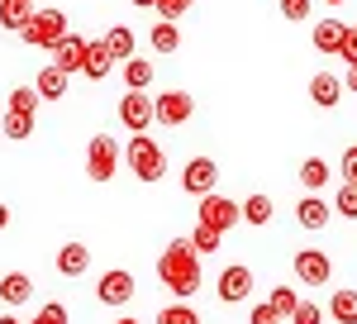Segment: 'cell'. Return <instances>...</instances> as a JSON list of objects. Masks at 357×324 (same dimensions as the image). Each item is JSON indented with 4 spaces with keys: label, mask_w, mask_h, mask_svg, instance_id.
Returning a JSON list of instances; mask_svg holds the SVG:
<instances>
[{
    "label": "cell",
    "mask_w": 357,
    "mask_h": 324,
    "mask_svg": "<svg viewBox=\"0 0 357 324\" xmlns=\"http://www.w3.org/2000/svg\"><path fill=\"white\" fill-rule=\"evenodd\" d=\"M158 277H162V286L176 300H191L195 291H200V253H195V243L191 239L167 243L162 258H158Z\"/></svg>",
    "instance_id": "obj_1"
},
{
    "label": "cell",
    "mask_w": 357,
    "mask_h": 324,
    "mask_svg": "<svg viewBox=\"0 0 357 324\" xmlns=\"http://www.w3.org/2000/svg\"><path fill=\"white\" fill-rule=\"evenodd\" d=\"M67 34H72V29H67V15L53 10V5H48V10H33V15H29V24L20 29V38H24L29 48H43V53H53Z\"/></svg>",
    "instance_id": "obj_2"
},
{
    "label": "cell",
    "mask_w": 357,
    "mask_h": 324,
    "mask_svg": "<svg viewBox=\"0 0 357 324\" xmlns=\"http://www.w3.org/2000/svg\"><path fill=\"white\" fill-rule=\"evenodd\" d=\"M124 162H129V172H134L138 182H148V186L167 177V153H162V148H158V143H153L148 134H134V138H129V148H124Z\"/></svg>",
    "instance_id": "obj_3"
},
{
    "label": "cell",
    "mask_w": 357,
    "mask_h": 324,
    "mask_svg": "<svg viewBox=\"0 0 357 324\" xmlns=\"http://www.w3.org/2000/svg\"><path fill=\"white\" fill-rule=\"evenodd\" d=\"M119 162H124V153H119V143H114L110 134H96L86 143V177H91V182H110Z\"/></svg>",
    "instance_id": "obj_4"
},
{
    "label": "cell",
    "mask_w": 357,
    "mask_h": 324,
    "mask_svg": "<svg viewBox=\"0 0 357 324\" xmlns=\"http://www.w3.org/2000/svg\"><path fill=\"white\" fill-rule=\"evenodd\" d=\"M195 224H210V229H220L229 234L234 224H243V210H238V200H229L220 191H210V196H200V219Z\"/></svg>",
    "instance_id": "obj_5"
},
{
    "label": "cell",
    "mask_w": 357,
    "mask_h": 324,
    "mask_svg": "<svg viewBox=\"0 0 357 324\" xmlns=\"http://www.w3.org/2000/svg\"><path fill=\"white\" fill-rule=\"evenodd\" d=\"M181 191L186 196H210V191H220V162L215 158H191L186 167H181Z\"/></svg>",
    "instance_id": "obj_6"
},
{
    "label": "cell",
    "mask_w": 357,
    "mask_h": 324,
    "mask_svg": "<svg viewBox=\"0 0 357 324\" xmlns=\"http://www.w3.org/2000/svg\"><path fill=\"white\" fill-rule=\"evenodd\" d=\"M119 124H124L129 134H148V129H153V96H148V91H129V96L119 101Z\"/></svg>",
    "instance_id": "obj_7"
},
{
    "label": "cell",
    "mask_w": 357,
    "mask_h": 324,
    "mask_svg": "<svg viewBox=\"0 0 357 324\" xmlns=\"http://www.w3.org/2000/svg\"><path fill=\"white\" fill-rule=\"evenodd\" d=\"M195 101L186 91H162L158 101H153V124H167V129H176V124H186L191 119Z\"/></svg>",
    "instance_id": "obj_8"
},
{
    "label": "cell",
    "mask_w": 357,
    "mask_h": 324,
    "mask_svg": "<svg viewBox=\"0 0 357 324\" xmlns=\"http://www.w3.org/2000/svg\"><path fill=\"white\" fill-rule=\"evenodd\" d=\"M291 267H296V277H301L305 286H329V277H333L329 253H319V248H301Z\"/></svg>",
    "instance_id": "obj_9"
},
{
    "label": "cell",
    "mask_w": 357,
    "mask_h": 324,
    "mask_svg": "<svg viewBox=\"0 0 357 324\" xmlns=\"http://www.w3.org/2000/svg\"><path fill=\"white\" fill-rule=\"evenodd\" d=\"M220 291L215 296L224 300V305H238V300H248V291H252V267H243V263H234V267L220 272V281H215Z\"/></svg>",
    "instance_id": "obj_10"
},
{
    "label": "cell",
    "mask_w": 357,
    "mask_h": 324,
    "mask_svg": "<svg viewBox=\"0 0 357 324\" xmlns=\"http://www.w3.org/2000/svg\"><path fill=\"white\" fill-rule=\"evenodd\" d=\"M96 296L105 300V305H129V300H134V272L110 267L100 281H96Z\"/></svg>",
    "instance_id": "obj_11"
},
{
    "label": "cell",
    "mask_w": 357,
    "mask_h": 324,
    "mask_svg": "<svg viewBox=\"0 0 357 324\" xmlns=\"http://www.w3.org/2000/svg\"><path fill=\"white\" fill-rule=\"evenodd\" d=\"M86 267H91V248H86V243H62V248H57V272H62V277H67V281H77V277H86Z\"/></svg>",
    "instance_id": "obj_12"
},
{
    "label": "cell",
    "mask_w": 357,
    "mask_h": 324,
    "mask_svg": "<svg viewBox=\"0 0 357 324\" xmlns=\"http://www.w3.org/2000/svg\"><path fill=\"white\" fill-rule=\"evenodd\" d=\"M310 101L319 110H333L343 101V77H333V72H314L310 77Z\"/></svg>",
    "instance_id": "obj_13"
},
{
    "label": "cell",
    "mask_w": 357,
    "mask_h": 324,
    "mask_svg": "<svg viewBox=\"0 0 357 324\" xmlns=\"http://www.w3.org/2000/svg\"><path fill=\"white\" fill-rule=\"evenodd\" d=\"M82 62H86V38L82 34H67L53 48V67H62V72L72 77V72H82Z\"/></svg>",
    "instance_id": "obj_14"
},
{
    "label": "cell",
    "mask_w": 357,
    "mask_h": 324,
    "mask_svg": "<svg viewBox=\"0 0 357 324\" xmlns=\"http://www.w3.org/2000/svg\"><path fill=\"white\" fill-rule=\"evenodd\" d=\"M29 296H33V277L29 272H5L0 277V300L5 305H24Z\"/></svg>",
    "instance_id": "obj_15"
},
{
    "label": "cell",
    "mask_w": 357,
    "mask_h": 324,
    "mask_svg": "<svg viewBox=\"0 0 357 324\" xmlns=\"http://www.w3.org/2000/svg\"><path fill=\"white\" fill-rule=\"evenodd\" d=\"M82 72L91 81H105L114 72V57H110V48H105V38L100 43H86V62H82Z\"/></svg>",
    "instance_id": "obj_16"
},
{
    "label": "cell",
    "mask_w": 357,
    "mask_h": 324,
    "mask_svg": "<svg viewBox=\"0 0 357 324\" xmlns=\"http://www.w3.org/2000/svg\"><path fill=\"white\" fill-rule=\"evenodd\" d=\"M329 215H333V210L319 200V196H314V191H310V196H301V205H296L301 229H324V224H329Z\"/></svg>",
    "instance_id": "obj_17"
},
{
    "label": "cell",
    "mask_w": 357,
    "mask_h": 324,
    "mask_svg": "<svg viewBox=\"0 0 357 324\" xmlns=\"http://www.w3.org/2000/svg\"><path fill=\"white\" fill-rule=\"evenodd\" d=\"M310 43H314V53H338V43H343V24H338V20H319V24L310 29Z\"/></svg>",
    "instance_id": "obj_18"
},
{
    "label": "cell",
    "mask_w": 357,
    "mask_h": 324,
    "mask_svg": "<svg viewBox=\"0 0 357 324\" xmlns=\"http://www.w3.org/2000/svg\"><path fill=\"white\" fill-rule=\"evenodd\" d=\"M124 86L129 91H148L153 86V57H124Z\"/></svg>",
    "instance_id": "obj_19"
},
{
    "label": "cell",
    "mask_w": 357,
    "mask_h": 324,
    "mask_svg": "<svg viewBox=\"0 0 357 324\" xmlns=\"http://www.w3.org/2000/svg\"><path fill=\"white\" fill-rule=\"evenodd\" d=\"M29 15H33V0H0V29L20 34L29 24Z\"/></svg>",
    "instance_id": "obj_20"
},
{
    "label": "cell",
    "mask_w": 357,
    "mask_h": 324,
    "mask_svg": "<svg viewBox=\"0 0 357 324\" xmlns=\"http://www.w3.org/2000/svg\"><path fill=\"white\" fill-rule=\"evenodd\" d=\"M38 96H43V101H62V96H67V72L48 62V67L38 72Z\"/></svg>",
    "instance_id": "obj_21"
},
{
    "label": "cell",
    "mask_w": 357,
    "mask_h": 324,
    "mask_svg": "<svg viewBox=\"0 0 357 324\" xmlns=\"http://www.w3.org/2000/svg\"><path fill=\"white\" fill-rule=\"evenodd\" d=\"M153 53H176L181 48V29H176V20H162V24H153Z\"/></svg>",
    "instance_id": "obj_22"
},
{
    "label": "cell",
    "mask_w": 357,
    "mask_h": 324,
    "mask_svg": "<svg viewBox=\"0 0 357 324\" xmlns=\"http://www.w3.org/2000/svg\"><path fill=\"white\" fill-rule=\"evenodd\" d=\"M105 48H110V57H114V62L134 57V29H129V24H114L110 34H105Z\"/></svg>",
    "instance_id": "obj_23"
},
{
    "label": "cell",
    "mask_w": 357,
    "mask_h": 324,
    "mask_svg": "<svg viewBox=\"0 0 357 324\" xmlns=\"http://www.w3.org/2000/svg\"><path fill=\"white\" fill-rule=\"evenodd\" d=\"M0 129H5V138H33V115L5 110V115H0Z\"/></svg>",
    "instance_id": "obj_24"
},
{
    "label": "cell",
    "mask_w": 357,
    "mask_h": 324,
    "mask_svg": "<svg viewBox=\"0 0 357 324\" xmlns=\"http://www.w3.org/2000/svg\"><path fill=\"white\" fill-rule=\"evenodd\" d=\"M238 210H243V224H252V229H267V219H272V200H267V196H248Z\"/></svg>",
    "instance_id": "obj_25"
},
{
    "label": "cell",
    "mask_w": 357,
    "mask_h": 324,
    "mask_svg": "<svg viewBox=\"0 0 357 324\" xmlns=\"http://www.w3.org/2000/svg\"><path fill=\"white\" fill-rule=\"evenodd\" d=\"M329 315L338 324H357V291H333L329 296Z\"/></svg>",
    "instance_id": "obj_26"
},
{
    "label": "cell",
    "mask_w": 357,
    "mask_h": 324,
    "mask_svg": "<svg viewBox=\"0 0 357 324\" xmlns=\"http://www.w3.org/2000/svg\"><path fill=\"white\" fill-rule=\"evenodd\" d=\"M301 182H305V191L329 186V162H324V158H305L301 162Z\"/></svg>",
    "instance_id": "obj_27"
},
{
    "label": "cell",
    "mask_w": 357,
    "mask_h": 324,
    "mask_svg": "<svg viewBox=\"0 0 357 324\" xmlns=\"http://www.w3.org/2000/svg\"><path fill=\"white\" fill-rule=\"evenodd\" d=\"M38 86H15L10 91V110H24V115H38Z\"/></svg>",
    "instance_id": "obj_28"
},
{
    "label": "cell",
    "mask_w": 357,
    "mask_h": 324,
    "mask_svg": "<svg viewBox=\"0 0 357 324\" xmlns=\"http://www.w3.org/2000/svg\"><path fill=\"white\" fill-rule=\"evenodd\" d=\"M158 324H200V315H195L186 300H176V305H167V310H158Z\"/></svg>",
    "instance_id": "obj_29"
},
{
    "label": "cell",
    "mask_w": 357,
    "mask_h": 324,
    "mask_svg": "<svg viewBox=\"0 0 357 324\" xmlns=\"http://www.w3.org/2000/svg\"><path fill=\"white\" fill-rule=\"evenodd\" d=\"M191 243H195V253H215V248L224 243V234H220V229H210V224H195Z\"/></svg>",
    "instance_id": "obj_30"
},
{
    "label": "cell",
    "mask_w": 357,
    "mask_h": 324,
    "mask_svg": "<svg viewBox=\"0 0 357 324\" xmlns=\"http://www.w3.org/2000/svg\"><path fill=\"white\" fill-rule=\"evenodd\" d=\"M296 291H291V286H272V296H267V305H272L276 315H281V320H291V310H296Z\"/></svg>",
    "instance_id": "obj_31"
},
{
    "label": "cell",
    "mask_w": 357,
    "mask_h": 324,
    "mask_svg": "<svg viewBox=\"0 0 357 324\" xmlns=\"http://www.w3.org/2000/svg\"><path fill=\"white\" fill-rule=\"evenodd\" d=\"M333 210H338L343 219H357V186H353V182H343V186H338V196H333Z\"/></svg>",
    "instance_id": "obj_32"
},
{
    "label": "cell",
    "mask_w": 357,
    "mask_h": 324,
    "mask_svg": "<svg viewBox=\"0 0 357 324\" xmlns=\"http://www.w3.org/2000/svg\"><path fill=\"white\" fill-rule=\"evenodd\" d=\"M291 324H324V310H319L314 300H296V310H291Z\"/></svg>",
    "instance_id": "obj_33"
},
{
    "label": "cell",
    "mask_w": 357,
    "mask_h": 324,
    "mask_svg": "<svg viewBox=\"0 0 357 324\" xmlns=\"http://www.w3.org/2000/svg\"><path fill=\"white\" fill-rule=\"evenodd\" d=\"M29 324H67V305L48 300V305H38V315H33Z\"/></svg>",
    "instance_id": "obj_34"
},
{
    "label": "cell",
    "mask_w": 357,
    "mask_h": 324,
    "mask_svg": "<svg viewBox=\"0 0 357 324\" xmlns=\"http://www.w3.org/2000/svg\"><path fill=\"white\" fill-rule=\"evenodd\" d=\"M281 15L291 24H310V0H281Z\"/></svg>",
    "instance_id": "obj_35"
},
{
    "label": "cell",
    "mask_w": 357,
    "mask_h": 324,
    "mask_svg": "<svg viewBox=\"0 0 357 324\" xmlns=\"http://www.w3.org/2000/svg\"><path fill=\"white\" fill-rule=\"evenodd\" d=\"M191 5H195V0H153V10H158L162 20H181Z\"/></svg>",
    "instance_id": "obj_36"
},
{
    "label": "cell",
    "mask_w": 357,
    "mask_h": 324,
    "mask_svg": "<svg viewBox=\"0 0 357 324\" xmlns=\"http://www.w3.org/2000/svg\"><path fill=\"white\" fill-rule=\"evenodd\" d=\"M343 62H357V24H343V43H338Z\"/></svg>",
    "instance_id": "obj_37"
},
{
    "label": "cell",
    "mask_w": 357,
    "mask_h": 324,
    "mask_svg": "<svg viewBox=\"0 0 357 324\" xmlns=\"http://www.w3.org/2000/svg\"><path fill=\"white\" fill-rule=\"evenodd\" d=\"M248 324H281V315H276L272 305L262 300V305H252V315H248Z\"/></svg>",
    "instance_id": "obj_38"
},
{
    "label": "cell",
    "mask_w": 357,
    "mask_h": 324,
    "mask_svg": "<svg viewBox=\"0 0 357 324\" xmlns=\"http://www.w3.org/2000/svg\"><path fill=\"white\" fill-rule=\"evenodd\" d=\"M343 182H353V186H357V143H353V148H343Z\"/></svg>",
    "instance_id": "obj_39"
},
{
    "label": "cell",
    "mask_w": 357,
    "mask_h": 324,
    "mask_svg": "<svg viewBox=\"0 0 357 324\" xmlns=\"http://www.w3.org/2000/svg\"><path fill=\"white\" fill-rule=\"evenodd\" d=\"M343 91H353V96H357V62H348V72H343Z\"/></svg>",
    "instance_id": "obj_40"
},
{
    "label": "cell",
    "mask_w": 357,
    "mask_h": 324,
    "mask_svg": "<svg viewBox=\"0 0 357 324\" xmlns=\"http://www.w3.org/2000/svg\"><path fill=\"white\" fill-rule=\"evenodd\" d=\"M5 229H10V205L0 200V234H5Z\"/></svg>",
    "instance_id": "obj_41"
},
{
    "label": "cell",
    "mask_w": 357,
    "mask_h": 324,
    "mask_svg": "<svg viewBox=\"0 0 357 324\" xmlns=\"http://www.w3.org/2000/svg\"><path fill=\"white\" fill-rule=\"evenodd\" d=\"M129 5H138V10H153V0H129Z\"/></svg>",
    "instance_id": "obj_42"
},
{
    "label": "cell",
    "mask_w": 357,
    "mask_h": 324,
    "mask_svg": "<svg viewBox=\"0 0 357 324\" xmlns=\"http://www.w3.org/2000/svg\"><path fill=\"white\" fill-rule=\"evenodd\" d=\"M0 324H20V320H15V315H0Z\"/></svg>",
    "instance_id": "obj_43"
},
{
    "label": "cell",
    "mask_w": 357,
    "mask_h": 324,
    "mask_svg": "<svg viewBox=\"0 0 357 324\" xmlns=\"http://www.w3.org/2000/svg\"><path fill=\"white\" fill-rule=\"evenodd\" d=\"M114 324H138V320H134V315H124V320H114Z\"/></svg>",
    "instance_id": "obj_44"
},
{
    "label": "cell",
    "mask_w": 357,
    "mask_h": 324,
    "mask_svg": "<svg viewBox=\"0 0 357 324\" xmlns=\"http://www.w3.org/2000/svg\"><path fill=\"white\" fill-rule=\"evenodd\" d=\"M329 5H343V0H329Z\"/></svg>",
    "instance_id": "obj_45"
}]
</instances>
